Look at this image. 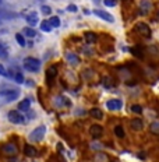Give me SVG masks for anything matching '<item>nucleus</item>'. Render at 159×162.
<instances>
[{
    "label": "nucleus",
    "mask_w": 159,
    "mask_h": 162,
    "mask_svg": "<svg viewBox=\"0 0 159 162\" xmlns=\"http://www.w3.org/2000/svg\"><path fill=\"white\" fill-rule=\"evenodd\" d=\"M24 67L28 71H38L41 67V62L38 59H34V57H27L24 60Z\"/></svg>",
    "instance_id": "obj_1"
},
{
    "label": "nucleus",
    "mask_w": 159,
    "mask_h": 162,
    "mask_svg": "<svg viewBox=\"0 0 159 162\" xmlns=\"http://www.w3.org/2000/svg\"><path fill=\"white\" fill-rule=\"evenodd\" d=\"M134 30H135V32L141 34L145 38H149V36H151V28H149V25H147L145 22H138Z\"/></svg>",
    "instance_id": "obj_2"
},
{
    "label": "nucleus",
    "mask_w": 159,
    "mask_h": 162,
    "mask_svg": "<svg viewBox=\"0 0 159 162\" xmlns=\"http://www.w3.org/2000/svg\"><path fill=\"white\" fill-rule=\"evenodd\" d=\"M45 131H46L45 126H39V127H36V129L31 133L30 138H31L32 141H41V140H42V137L45 136Z\"/></svg>",
    "instance_id": "obj_3"
},
{
    "label": "nucleus",
    "mask_w": 159,
    "mask_h": 162,
    "mask_svg": "<svg viewBox=\"0 0 159 162\" xmlns=\"http://www.w3.org/2000/svg\"><path fill=\"white\" fill-rule=\"evenodd\" d=\"M106 108H108L109 111H113V112L120 111V109L123 108V102H122L120 99H109V101L106 102Z\"/></svg>",
    "instance_id": "obj_4"
},
{
    "label": "nucleus",
    "mask_w": 159,
    "mask_h": 162,
    "mask_svg": "<svg viewBox=\"0 0 159 162\" xmlns=\"http://www.w3.org/2000/svg\"><path fill=\"white\" fill-rule=\"evenodd\" d=\"M89 134L92 136V138H94V140L101 138V137H102V134H103V129H102V126H101V124H92V126H91V129H89Z\"/></svg>",
    "instance_id": "obj_5"
},
{
    "label": "nucleus",
    "mask_w": 159,
    "mask_h": 162,
    "mask_svg": "<svg viewBox=\"0 0 159 162\" xmlns=\"http://www.w3.org/2000/svg\"><path fill=\"white\" fill-rule=\"evenodd\" d=\"M9 120L11 123H22L24 122V116L20 112H17V111H10L9 112Z\"/></svg>",
    "instance_id": "obj_6"
},
{
    "label": "nucleus",
    "mask_w": 159,
    "mask_h": 162,
    "mask_svg": "<svg viewBox=\"0 0 159 162\" xmlns=\"http://www.w3.org/2000/svg\"><path fill=\"white\" fill-rule=\"evenodd\" d=\"M151 10H152V3L149 0H141V3H140V11H141V14L145 16Z\"/></svg>",
    "instance_id": "obj_7"
},
{
    "label": "nucleus",
    "mask_w": 159,
    "mask_h": 162,
    "mask_svg": "<svg viewBox=\"0 0 159 162\" xmlns=\"http://www.w3.org/2000/svg\"><path fill=\"white\" fill-rule=\"evenodd\" d=\"M94 14L98 16L99 18H102V20H105V21H108V22H113V21H114L113 16H110L109 13H106V11H103V10H94Z\"/></svg>",
    "instance_id": "obj_8"
},
{
    "label": "nucleus",
    "mask_w": 159,
    "mask_h": 162,
    "mask_svg": "<svg viewBox=\"0 0 159 162\" xmlns=\"http://www.w3.org/2000/svg\"><path fill=\"white\" fill-rule=\"evenodd\" d=\"M130 124H131V129L134 130V131H141L144 129V122L141 119H138V117H134Z\"/></svg>",
    "instance_id": "obj_9"
},
{
    "label": "nucleus",
    "mask_w": 159,
    "mask_h": 162,
    "mask_svg": "<svg viewBox=\"0 0 159 162\" xmlns=\"http://www.w3.org/2000/svg\"><path fill=\"white\" fill-rule=\"evenodd\" d=\"M131 53H133V56L137 57V59H144V57H145L144 48H141V46H134V48H131Z\"/></svg>",
    "instance_id": "obj_10"
},
{
    "label": "nucleus",
    "mask_w": 159,
    "mask_h": 162,
    "mask_svg": "<svg viewBox=\"0 0 159 162\" xmlns=\"http://www.w3.org/2000/svg\"><path fill=\"white\" fill-rule=\"evenodd\" d=\"M57 76V68L53 66V67H49L48 71H46V80L49 84H52V81L55 80V77Z\"/></svg>",
    "instance_id": "obj_11"
},
{
    "label": "nucleus",
    "mask_w": 159,
    "mask_h": 162,
    "mask_svg": "<svg viewBox=\"0 0 159 162\" xmlns=\"http://www.w3.org/2000/svg\"><path fill=\"white\" fill-rule=\"evenodd\" d=\"M102 84H103V87H105V88H113L117 82H116L114 78H112V77H109V76H106V77H103V78H102Z\"/></svg>",
    "instance_id": "obj_12"
},
{
    "label": "nucleus",
    "mask_w": 159,
    "mask_h": 162,
    "mask_svg": "<svg viewBox=\"0 0 159 162\" xmlns=\"http://www.w3.org/2000/svg\"><path fill=\"white\" fill-rule=\"evenodd\" d=\"M94 162H110V157L105 152H98L94 158Z\"/></svg>",
    "instance_id": "obj_13"
},
{
    "label": "nucleus",
    "mask_w": 159,
    "mask_h": 162,
    "mask_svg": "<svg viewBox=\"0 0 159 162\" xmlns=\"http://www.w3.org/2000/svg\"><path fill=\"white\" fill-rule=\"evenodd\" d=\"M84 38H85V42L87 43H95L96 41H98V36H96L95 32H85Z\"/></svg>",
    "instance_id": "obj_14"
},
{
    "label": "nucleus",
    "mask_w": 159,
    "mask_h": 162,
    "mask_svg": "<svg viewBox=\"0 0 159 162\" xmlns=\"http://www.w3.org/2000/svg\"><path fill=\"white\" fill-rule=\"evenodd\" d=\"M89 115H91L94 119H98V120H101V119L103 117V112H102L99 108H92V109L89 111Z\"/></svg>",
    "instance_id": "obj_15"
},
{
    "label": "nucleus",
    "mask_w": 159,
    "mask_h": 162,
    "mask_svg": "<svg viewBox=\"0 0 159 162\" xmlns=\"http://www.w3.org/2000/svg\"><path fill=\"white\" fill-rule=\"evenodd\" d=\"M24 152H25L27 157H35V155H36V149L32 146H28V144L24 147Z\"/></svg>",
    "instance_id": "obj_16"
},
{
    "label": "nucleus",
    "mask_w": 159,
    "mask_h": 162,
    "mask_svg": "<svg viewBox=\"0 0 159 162\" xmlns=\"http://www.w3.org/2000/svg\"><path fill=\"white\" fill-rule=\"evenodd\" d=\"M149 131H151L152 134L159 136V120H155V122H152V123L149 124Z\"/></svg>",
    "instance_id": "obj_17"
},
{
    "label": "nucleus",
    "mask_w": 159,
    "mask_h": 162,
    "mask_svg": "<svg viewBox=\"0 0 159 162\" xmlns=\"http://www.w3.org/2000/svg\"><path fill=\"white\" fill-rule=\"evenodd\" d=\"M30 99H24V101H21L20 103H18V109L21 111V112H24V111H28L30 109Z\"/></svg>",
    "instance_id": "obj_18"
},
{
    "label": "nucleus",
    "mask_w": 159,
    "mask_h": 162,
    "mask_svg": "<svg viewBox=\"0 0 159 162\" xmlns=\"http://www.w3.org/2000/svg\"><path fill=\"white\" fill-rule=\"evenodd\" d=\"M113 131H114V136H116V137H119V138H124V136H126L123 126H116Z\"/></svg>",
    "instance_id": "obj_19"
},
{
    "label": "nucleus",
    "mask_w": 159,
    "mask_h": 162,
    "mask_svg": "<svg viewBox=\"0 0 159 162\" xmlns=\"http://www.w3.org/2000/svg\"><path fill=\"white\" fill-rule=\"evenodd\" d=\"M67 60H68V63H71V65H78L80 63L78 56L74 55V53H68V55H67Z\"/></svg>",
    "instance_id": "obj_20"
},
{
    "label": "nucleus",
    "mask_w": 159,
    "mask_h": 162,
    "mask_svg": "<svg viewBox=\"0 0 159 162\" xmlns=\"http://www.w3.org/2000/svg\"><path fill=\"white\" fill-rule=\"evenodd\" d=\"M27 21H28L30 25H35V24L38 22V16H36L35 13H32V14H30V16L27 17Z\"/></svg>",
    "instance_id": "obj_21"
},
{
    "label": "nucleus",
    "mask_w": 159,
    "mask_h": 162,
    "mask_svg": "<svg viewBox=\"0 0 159 162\" xmlns=\"http://www.w3.org/2000/svg\"><path fill=\"white\" fill-rule=\"evenodd\" d=\"M49 24H50V27H60V18L59 17H52L50 20H49Z\"/></svg>",
    "instance_id": "obj_22"
},
{
    "label": "nucleus",
    "mask_w": 159,
    "mask_h": 162,
    "mask_svg": "<svg viewBox=\"0 0 159 162\" xmlns=\"http://www.w3.org/2000/svg\"><path fill=\"white\" fill-rule=\"evenodd\" d=\"M41 30H42V31H45V32H50L52 27H50L49 21H43V22H42V25H41Z\"/></svg>",
    "instance_id": "obj_23"
},
{
    "label": "nucleus",
    "mask_w": 159,
    "mask_h": 162,
    "mask_svg": "<svg viewBox=\"0 0 159 162\" xmlns=\"http://www.w3.org/2000/svg\"><path fill=\"white\" fill-rule=\"evenodd\" d=\"M16 39H17V42H18L21 46H25V39H24V36H22L21 34H17V35H16Z\"/></svg>",
    "instance_id": "obj_24"
},
{
    "label": "nucleus",
    "mask_w": 159,
    "mask_h": 162,
    "mask_svg": "<svg viewBox=\"0 0 159 162\" xmlns=\"http://www.w3.org/2000/svg\"><path fill=\"white\" fill-rule=\"evenodd\" d=\"M24 34H25L27 36H30V38H34V36L36 35V32H35L32 28H25V30H24Z\"/></svg>",
    "instance_id": "obj_25"
},
{
    "label": "nucleus",
    "mask_w": 159,
    "mask_h": 162,
    "mask_svg": "<svg viewBox=\"0 0 159 162\" xmlns=\"http://www.w3.org/2000/svg\"><path fill=\"white\" fill-rule=\"evenodd\" d=\"M4 151L6 152H10V154H14L16 152V148H14V146H11V144H7V146L4 147Z\"/></svg>",
    "instance_id": "obj_26"
},
{
    "label": "nucleus",
    "mask_w": 159,
    "mask_h": 162,
    "mask_svg": "<svg viewBox=\"0 0 159 162\" xmlns=\"http://www.w3.org/2000/svg\"><path fill=\"white\" fill-rule=\"evenodd\" d=\"M131 111H133L134 113H141V112H143V108H141L140 105H133V106H131Z\"/></svg>",
    "instance_id": "obj_27"
},
{
    "label": "nucleus",
    "mask_w": 159,
    "mask_h": 162,
    "mask_svg": "<svg viewBox=\"0 0 159 162\" xmlns=\"http://www.w3.org/2000/svg\"><path fill=\"white\" fill-rule=\"evenodd\" d=\"M103 3H105V6H108V7H114V6L117 4V0H105Z\"/></svg>",
    "instance_id": "obj_28"
},
{
    "label": "nucleus",
    "mask_w": 159,
    "mask_h": 162,
    "mask_svg": "<svg viewBox=\"0 0 159 162\" xmlns=\"http://www.w3.org/2000/svg\"><path fill=\"white\" fill-rule=\"evenodd\" d=\"M14 78H16V81H17V82H20V84H21V82H24V77H22V74H21V73H17Z\"/></svg>",
    "instance_id": "obj_29"
},
{
    "label": "nucleus",
    "mask_w": 159,
    "mask_h": 162,
    "mask_svg": "<svg viewBox=\"0 0 159 162\" xmlns=\"http://www.w3.org/2000/svg\"><path fill=\"white\" fill-rule=\"evenodd\" d=\"M42 11H43L45 14H50V7H48V6H43V7H42Z\"/></svg>",
    "instance_id": "obj_30"
},
{
    "label": "nucleus",
    "mask_w": 159,
    "mask_h": 162,
    "mask_svg": "<svg viewBox=\"0 0 159 162\" xmlns=\"http://www.w3.org/2000/svg\"><path fill=\"white\" fill-rule=\"evenodd\" d=\"M91 148H92V149H101V148H102V144H91Z\"/></svg>",
    "instance_id": "obj_31"
},
{
    "label": "nucleus",
    "mask_w": 159,
    "mask_h": 162,
    "mask_svg": "<svg viewBox=\"0 0 159 162\" xmlns=\"http://www.w3.org/2000/svg\"><path fill=\"white\" fill-rule=\"evenodd\" d=\"M137 157H138L141 161H144V159H145V154H144V152H138V154H137Z\"/></svg>",
    "instance_id": "obj_32"
},
{
    "label": "nucleus",
    "mask_w": 159,
    "mask_h": 162,
    "mask_svg": "<svg viewBox=\"0 0 159 162\" xmlns=\"http://www.w3.org/2000/svg\"><path fill=\"white\" fill-rule=\"evenodd\" d=\"M0 74H1V76H7V73H6V70H4V67H3V66L0 65Z\"/></svg>",
    "instance_id": "obj_33"
},
{
    "label": "nucleus",
    "mask_w": 159,
    "mask_h": 162,
    "mask_svg": "<svg viewBox=\"0 0 159 162\" xmlns=\"http://www.w3.org/2000/svg\"><path fill=\"white\" fill-rule=\"evenodd\" d=\"M68 10L70 11H77V7L76 6H68Z\"/></svg>",
    "instance_id": "obj_34"
},
{
    "label": "nucleus",
    "mask_w": 159,
    "mask_h": 162,
    "mask_svg": "<svg viewBox=\"0 0 159 162\" xmlns=\"http://www.w3.org/2000/svg\"><path fill=\"white\" fill-rule=\"evenodd\" d=\"M0 49H1V46H0Z\"/></svg>",
    "instance_id": "obj_35"
}]
</instances>
